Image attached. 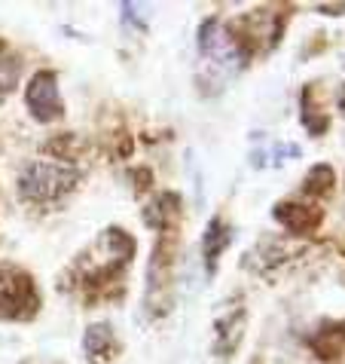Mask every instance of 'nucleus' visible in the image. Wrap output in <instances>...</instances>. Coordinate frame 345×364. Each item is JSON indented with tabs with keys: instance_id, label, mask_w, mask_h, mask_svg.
Wrapping results in <instances>:
<instances>
[{
	"instance_id": "obj_1",
	"label": "nucleus",
	"mask_w": 345,
	"mask_h": 364,
	"mask_svg": "<svg viewBox=\"0 0 345 364\" xmlns=\"http://www.w3.org/2000/svg\"><path fill=\"white\" fill-rule=\"evenodd\" d=\"M135 248L138 245L131 232H126L123 227H107L67 269L70 288L86 294L89 300L116 294V285L126 276L131 257H135Z\"/></svg>"
},
{
	"instance_id": "obj_2",
	"label": "nucleus",
	"mask_w": 345,
	"mask_h": 364,
	"mask_svg": "<svg viewBox=\"0 0 345 364\" xmlns=\"http://www.w3.org/2000/svg\"><path fill=\"white\" fill-rule=\"evenodd\" d=\"M175 232H159L153 255L147 260V279H144V312L153 321L165 318L171 306H175V260H177V248H175Z\"/></svg>"
},
{
	"instance_id": "obj_3",
	"label": "nucleus",
	"mask_w": 345,
	"mask_h": 364,
	"mask_svg": "<svg viewBox=\"0 0 345 364\" xmlns=\"http://www.w3.org/2000/svg\"><path fill=\"white\" fill-rule=\"evenodd\" d=\"M80 184V171L74 166H62V163H28L18 175V196L31 205H53L70 196Z\"/></svg>"
},
{
	"instance_id": "obj_4",
	"label": "nucleus",
	"mask_w": 345,
	"mask_h": 364,
	"mask_svg": "<svg viewBox=\"0 0 345 364\" xmlns=\"http://www.w3.org/2000/svg\"><path fill=\"white\" fill-rule=\"evenodd\" d=\"M40 312V291L34 285L31 272L0 267V318L4 321H31Z\"/></svg>"
},
{
	"instance_id": "obj_5",
	"label": "nucleus",
	"mask_w": 345,
	"mask_h": 364,
	"mask_svg": "<svg viewBox=\"0 0 345 364\" xmlns=\"http://www.w3.org/2000/svg\"><path fill=\"white\" fill-rule=\"evenodd\" d=\"M25 107L37 123H55L65 117V101L58 95L55 70H37L25 86Z\"/></svg>"
},
{
	"instance_id": "obj_6",
	"label": "nucleus",
	"mask_w": 345,
	"mask_h": 364,
	"mask_svg": "<svg viewBox=\"0 0 345 364\" xmlns=\"http://www.w3.org/2000/svg\"><path fill=\"white\" fill-rule=\"evenodd\" d=\"M245 325H248V312L245 306H229L226 312H220L214 321V358L217 364H226L236 349L241 346L245 337Z\"/></svg>"
},
{
	"instance_id": "obj_7",
	"label": "nucleus",
	"mask_w": 345,
	"mask_h": 364,
	"mask_svg": "<svg viewBox=\"0 0 345 364\" xmlns=\"http://www.w3.org/2000/svg\"><path fill=\"white\" fill-rule=\"evenodd\" d=\"M272 215H275L278 224L284 230H290L293 236H309V232H314L321 227L324 208L314 205V202H309V199H284L275 205Z\"/></svg>"
},
{
	"instance_id": "obj_8",
	"label": "nucleus",
	"mask_w": 345,
	"mask_h": 364,
	"mask_svg": "<svg viewBox=\"0 0 345 364\" xmlns=\"http://www.w3.org/2000/svg\"><path fill=\"white\" fill-rule=\"evenodd\" d=\"M119 346L114 328L107 325V321H95V325H89L86 333H83V355L89 364H114L119 358Z\"/></svg>"
},
{
	"instance_id": "obj_9",
	"label": "nucleus",
	"mask_w": 345,
	"mask_h": 364,
	"mask_svg": "<svg viewBox=\"0 0 345 364\" xmlns=\"http://www.w3.org/2000/svg\"><path fill=\"white\" fill-rule=\"evenodd\" d=\"M229 242H232V227L226 224V218L223 215H214L208 220V227H205V236H202V255H205L208 276H214L217 272V264H220L223 251L229 248Z\"/></svg>"
},
{
	"instance_id": "obj_10",
	"label": "nucleus",
	"mask_w": 345,
	"mask_h": 364,
	"mask_svg": "<svg viewBox=\"0 0 345 364\" xmlns=\"http://www.w3.org/2000/svg\"><path fill=\"white\" fill-rule=\"evenodd\" d=\"M144 220L153 230H175L177 220H180V196L177 193H159L153 199H147L144 205Z\"/></svg>"
},
{
	"instance_id": "obj_11",
	"label": "nucleus",
	"mask_w": 345,
	"mask_h": 364,
	"mask_svg": "<svg viewBox=\"0 0 345 364\" xmlns=\"http://www.w3.org/2000/svg\"><path fill=\"white\" fill-rule=\"evenodd\" d=\"M333 187H336V171H333V166L321 163V166H312L306 181H302V193H306L309 199H324L333 193Z\"/></svg>"
},
{
	"instance_id": "obj_12",
	"label": "nucleus",
	"mask_w": 345,
	"mask_h": 364,
	"mask_svg": "<svg viewBox=\"0 0 345 364\" xmlns=\"http://www.w3.org/2000/svg\"><path fill=\"white\" fill-rule=\"evenodd\" d=\"M342 343H345V321H330V325H324L318 337L312 340V349L318 352L321 358H333V355H339Z\"/></svg>"
},
{
	"instance_id": "obj_13",
	"label": "nucleus",
	"mask_w": 345,
	"mask_h": 364,
	"mask_svg": "<svg viewBox=\"0 0 345 364\" xmlns=\"http://www.w3.org/2000/svg\"><path fill=\"white\" fill-rule=\"evenodd\" d=\"M22 364H62V361H55V358H25Z\"/></svg>"
},
{
	"instance_id": "obj_14",
	"label": "nucleus",
	"mask_w": 345,
	"mask_h": 364,
	"mask_svg": "<svg viewBox=\"0 0 345 364\" xmlns=\"http://www.w3.org/2000/svg\"><path fill=\"white\" fill-rule=\"evenodd\" d=\"M0 49H6V43H4V40H0Z\"/></svg>"
}]
</instances>
